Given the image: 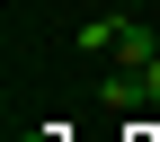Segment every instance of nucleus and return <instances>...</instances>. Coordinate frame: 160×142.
<instances>
[{"instance_id": "7ed1b4c3", "label": "nucleus", "mask_w": 160, "mask_h": 142, "mask_svg": "<svg viewBox=\"0 0 160 142\" xmlns=\"http://www.w3.org/2000/svg\"><path fill=\"white\" fill-rule=\"evenodd\" d=\"M133 80H142V107H160V53H151V62L133 71Z\"/></svg>"}, {"instance_id": "20e7f679", "label": "nucleus", "mask_w": 160, "mask_h": 142, "mask_svg": "<svg viewBox=\"0 0 160 142\" xmlns=\"http://www.w3.org/2000/svg\"><path fill=\"white\" fill-rule=\"evenodd\" d=\"M125 9H133V0H125Z\"/></svg>"}, {"instance_id": "f257e3e1", "label": "nucleus", "mask_w": 160, "mask_h": 142, "mask_svg": "<svg viewBox=\"0 0 160 142\" xmlns=\"http://www.w3.org/2000/svg\"><path fill=\"white\" fill-rule=\"evenodd\" d=\"M125 18H133L125 0H116L107 18H89V27H80V53H89V62H107V53H116V36H125Z\"/></svg>"}, {"instance_id": "f03ea898", "label": "nucleus", "mask_w": 160, "mask_h": 142, "mask_svg": "<svg viewBox=\"0 0 160 142\" xmlns=\"http://www.w3.org/2000/svg\"><path fill=\"white\" fill-rule=\"evenodd\" d=\"M151 53H160V36L142 27V18H125V36H116V53H107V62H116V71H142Z\"/></svg>"}]
</instances>
